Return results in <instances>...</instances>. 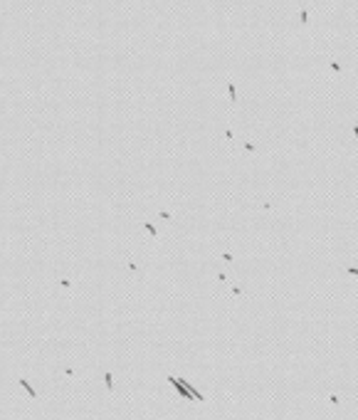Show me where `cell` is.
I'll return each mask as SVG.
<instances>
[{
    "label": "cell",
    "instance_id": "6da1fadb",
    "mask_svg": "<svg viewBox=\"0 0 358 420\" xmlns=\"http://www.w3.org/2000/svg\"><path fill=\"white\" fill-rule=\"evenodd\" d=\"M20 385H22V388L27 390V395H30V398H37V393H35V388H32V385L27 383V378H20Z\"/></svg>",
    "mask_w": 358,
    "mask_h": 420
},
{
    "label": "cell",
    "instance_id": "7a4b0ae2",
    "mask_svg": "<svg viewBox=\"0 0 358 420\" xmlns=\"http://www.w3.org/2000/svg\"><path fill=\"white\" fill-rule=\"evenodd\" d=\"M104 383H106V390H114V376H111L109 371L104 373Z\"/></svg>",
    "mask_w": 358,
    "mask_h": 420
},
{
    "label": "cell",
    "instance_id": "3957f363",
    "mask_svg": "<svg viewBox=\"0 0 358 420\" xmlns=\"http://www.w3.org/2000/svg\"><path fill=\"white\" fill-rule=\"evenodd\" d=\"M227 92H230V99L235 102V99H237V92H235V84H232V82H227Z\"/></svg>",
    "mask_w": 358,
    "mask_h": 420
},
{
    "label": "cell",
    "instance_id": "277c9868",
    "mask_svg": "<svg viewBox=\"0 0 358 420\" xmlns=\"http://www.w3.org/2000/svg\"><path fill=\"white\" fill-rule=\"evenodd\" d=\"M158 217H161V220H173V215H170V212H165V210L158 212Z\"/></svg>",
    "mask_w": 358,
    "mask_h": 420
},
{
    "label": "cell",
    "instance_id": "5b68a950",
    "mask_svg": "<svg viewBox=\"0 0 358 420\" xmlns=\"http://www.w3.org/2000/svg\"><path fill=\"white\" fill-rule=\"evenodd\" d=\"M301 22H304V25L309 22V12H306V10H301Z\"/></svg>",
    "mask_w": 358,
    "mask_h": 420
},
{
    "label": "cell",
    "instance_id": "8992f818",
    "mask_svg": "<svg viewBox=\"0 0 358 420\" xmlns=\"http://www.w3.org/2000/svg\"><path fill=\"white\" fill-rule=\"evenodd\" d=\"M222 260H225V262H232V260H235V257H232V255H230V252H222Z\"/></svg>",
    "mask_w": 358,
    "mask_h": 420
},
{
    "label": "cell",
    "instance_id": "52a82bcc",
    "mask_svg": "<svg viewBox=\"0 0 358 420\" xmlns=\"http://www.w3.org/2000/svg\"><path fill=\"white\" fill-rule=\"evenodd\" d=\"M348 274H353V277H358V267H348Z\"/></svg>",
    "mask_w": 358,
    "mask_h": 420
},
{
    "label": "cell",
    "instance_id": "ba28073f",
    "mask_svg": "<svg viewBox=\"0 0 358 420\" xmlns=\"http://www.w3.org/2000/svg\"><path fill=\"white\" fill-rule=\"evenodd\" d=\"M353 134H356V139H358V126H353Z\"/></svg>",
    "mask_w": 358,
    "mask_h": 420
}]
</instances>
